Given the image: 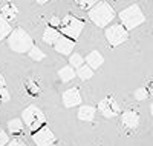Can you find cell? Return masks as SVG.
Masks as SVG:
<instances>
[{
  "label": "cell",
  "instance_id": "3957f363",
  "mask_svg": "<svg viewBox=\"0 0 153 146\" xmlns=\"http://www.w3.org/2000/svg\"><path fill=\"white\" fill-rule=\"evenodd\" d=\"M120 19H121V25L129 31V29H135L136 26L144 23L146 16L138 5H130L120 12Z\"/></svg>",
  "mask_w": 153,
  "mask_h": 146
},
{
  "label": "cell",
  "instance_id": "5b68a950",
  "mask_svg": "<svg viewBox=\"0 0 153 146\" xmlns=\"http://www.w3.org/2000/svg\"><path fill=\"white\" fill-rule=\"evenodd\" d=\"M22 122H25L23 125H26L28 129H31V131L34 132V131H37V129H40L42 126H45L46 117H45V114L42 112V109H38L37 106L31 105V106H28V108L23 111V114H22Z\"/></svg>",
  "mask_w": 153,
  "mask_h": 146
},
{
  "label": "cell",
  "instance_id": "ffe728a7",
  "mask_svg": "<svg viewBox=\"0 0 153 146\" xmlns=\"http://www.w3.org/2000/svg\"><path fill=\"white\" fill-rule=\"evenodd\" d=\"M29 57L34 60V62H42L45 57H46V54L40 49V48H37V46H32L31 49H29Z\"/></svg>",
  "mask_w": 153,
  "mask_h": 146
},
{
  "label": "cell",
  "instance_id": "7402d4cb",
  "mask_svg": "<svg viewBox=\"0 0 153 146\" xmlns=\"http://www.w3.org/2000/svg\"><path fill=\"white\" fill-rule=\"evenodd\" d=\"M74 2L78 5L80 8H83V9H91L95 3L100 2V0H74Z\"/></svg>",
  "mask_w": 153,
  "mask_h": 146
},
{
  "label": "cell",
  "instance_id": "7c38bea8",
  "mask_svg": "<svg viewBox=\"0 0 153 146\" xmlns=\"http://www.w3.org/2000/svg\"><path fill=\"white\" fill-rule=\"evenodd\" d=\"M103 63H104V59H103V56H101L98 51H92V52H89V54L86 56V65L91 69H98Z\"/></svg>",
  "mask_w": 153,
  "mask_h": 146
},
{
  "label": "cell",
  "instance_id": "2e32d148",
  "mask_svg": "<svg viewBox=\"0 0 153 146\" xmlns=\"http://www.w3.org/2000/svg\"><path fill=\"white\" fill-rule=\"evenodd\" d=\"M58 37H60V32L55 28H52V26H48L45 29V34H43V42L48 45H54Z\"/></svg>",
  "mask_w": 153,
  "mask_h": 146
},
{
  "label": "cell",
  "instance_id": "ba28073f",
  "mask_svg": "<svg viewBox=\"0 0 153 146\" xmlns=\"http://www.w3.org/2000/svg\"><path fill=\"white\" fill-rule=\"evenodd\" d=\"M98 111L106 118H113L120 114V105L113 97H106L98 103Z\"/></svg>",
  "mask_w": 153,
  "mask_h": 146
},
{
  "label": "cell",
  "instance_id": "7a4b0ae2",
  "mask_svg": "<svg viewBox=\"0 0 153 146\" xmlns=\"http://www.w3.org/2000/svg\"><path fill=\"white\" fill-rule=\"evenodd\" d=\"M8 45L16 52H29V49L34 46L31 35L22 28H16L14 31H11V34L8 35Z\"/></svg>",
  "mask_w": 153,
  "mask_h": 146
},
{
  "label": "cell",
  "instance_id": "603a6c76",
  "mask_svg": "<svg viewBox=\"0 0 153 146\" xmlns=\"http://www.w3.org/2000/svg\"><path fill=\"white\" fill-rule=\"evenodd\" d=\"M149 97V89L147 88H144V86H141V88H138L136 91H135V99L136 100H146Z\"/></svg>",
  "mask_w": 153,
  "mask_h": 146
},
{
  "label": "cell",
  "instance_id": "83f0119b",
  "mask_svg": "<svg viewBox=\"0 0 153 146\" xmlns=\"http://www.w3.org/2000/svg\"><path fill=\"white\" fill-rule=\"evenodd\" d=\"M5 85H6V82H5V77L0 74V88H5Z\"/></svg>",
  "mask_w": 153,
  "mask_h": 146
},
{
  "label": "cell",
  "instance_id": "30bf717a",
  "mask_svg": "<svg viewBox=\"0 0 153 146\" xmlns=\"http://www.w3.org/2000/svg\"><path fill=\"white\" fill-rule=\"evenodd\" d=\"M54 48H55L57 52H60V54L69 56V54H72V51L75 48V42L68 38V37H65V35H60L54 43Z\"/></svg>",
  "mask_w": 153,
  "mask_h": 146
},
{
  "label": "cell",
  "instance_id": "f1b7e54d",
  "mask_svg": "<svg viewBox=\"0 0 153 146\" xmlns=\"http://www.w3.org/2000/svg\"><path fill=\"white\" fill-rule=\"evenodd\" d=\"M149 94H152V96H153V82L150 83V88H149Z\"/></svg>",
  "mask_w": 153,
  "mask_h": 146
},
{
  "label": "cell",
  "instance_id": "8992f818",
  "mask_svg": "<svg viewBox=\"0 0 153 146\" xmlns=\"http://www.w3.org/2000/svg\"><path fill=\"white\" fill-rule=\"evenodd\" d=\"M127 37H129V32L121 23L110 25L109 28H106V38L112 46H120L127 40Z\"/></svg>",
  "mask_w": 153,
  "mask_h": 146
},
{
  "label": "cell",
  "instance_id": "4fadbf2b",
  "mask_svg": "<svg viewBox=\"0 0 153 146\" xmlns=\"http://www.w3.org/2000/svg\"><path fill=\"white\" fill-rule=\"evenodd\" d=\"M95 112H97V109L94 108V106L84 105L78 109V118L81 122H92L95 118Z\"/></svg>",
  "mask_w": 153,
  "mask_h": 146
},
{
  "label": "cell",
  "instance_id": "ac0fdd59",
  "mask_svg": "<svg viewBox=\"0 0 153 146\" xmlns=\"http://www.w3.org/2000/svg\"><path fill=\"white\" fill-rule=\"evenodd\" d=\"M11 25H9V22L8 20H5L2 16H0V42L2 40H5V38L11 34Z\"/></svg>",
  "mask_w": 153,
  "mask_h": 146
},
{
  "label": "cell",
  "instance_id": "4316f807",
  "mask_svg": "<svg viewBox=\"0 0 153 146\" xmlns=\"http://www.w3.org/2000/svg\"><path fill=\"white\" fill-rule=\"evenodd\" d=\"M51 25H52V28L54 26H60V19L58 17H52L51 19Z\"/></svg>",
  "mask_w": 153,
  "mask_h": 146
},
{
  "label": "cell",
  "instance_id": "9c48e42d",
  "mask_svg": "<svg viewBox=\"0 0 153 146\" xmlns=\"http://www.w3.org/2000/svg\"><path fill=\"white\" fill-rule=\"evenodd\" d=\"M63 105L66 108H74V106H78L81 103V94L76 88H71V89H66L63 92Z\"/></svg>",
  "mask_w": 153,
  "mask_h": 146
},
{
  "label": "cell",
  "instance_id": "cb8c5ba5",
  "mask_svg": "<svg viewBox=\"0 0 153 146\" xmlns=\"http://www.w3.org/2000/svg\"><path fill=\"white\" fill-rule=\"evenodd\" d=\"M9 102V92L6 88H0V103Z\"/></svg>",
  "mask_w": 153,
  "mask_h": 146
},
{
  "label": "cell",
  "instance_id": "5bb4252c",
  "mask_svg": "<svg viewBox=\"0 0 153 146\" xmlns=\"http://www.w3.org/2000/svg\"><path fill=\"white\" fill-rule=\"evenodd\" d=\"M0 16L8 22L14 20L17 17V6L12 5V3H5L2 8H0Z\"/></svg>",
  "mask_w": 153,
  "mask_h": 146
},
{
  "label": "cell",
  "instance_id": "4dcf8cb0",
  "mask_svg": "<svg viewBox=\"0 0 153 146\" xmlns=\"http://www.w3.org/2000/svg\"><path fill=\"white\" fill-rule=\"evenodd\" d=\"M150 112H152V117H153V103H152V106H150Z\"/></svg>",
  "mask_w": 153,
  "mask_h": 146
},
{
  "label": "cell",
  "instance_id": "f546056e",
  "mask_svg": "<svg viewBox=\"0 0 153 146\" xmlns=\"http://www.w3.org/2000/svg\"><path fill=\"white\" fill-rule=\"evenodd\" d=\"M35 2H37V3H40V5H43V3H48L49 0H35Z\"/></svg>",
  "mask_w": 153,
  "mask_h": 146
},
{
  "label": "cell",
  "instance_id": "6da1fadb",
  "mask_svg": "<svg viewBox=\"0 0 153 146\" xmlns=\"http://www.w3.org/2000/svg\"><path fill=\"white\" fill-rule=\"evenodd\" d=\"M89 19L92 20V23H95L98 28H106V26L115 19V11L113 8L104 2V0H100L98 3H95L91 9H89Z\"/></svg>",
  "mask_w": 153,
  "mask_h": 146
},
{
  "label": "cell",
  "instance_id": "277c9868",
  "mask_svg": "<svg viewBox=\"0 0 153 146\" xmlns=\"http://www.w3.org/2000/svg\"><path fill=\"white\" fill-rule=\"evenodd\" d=\"M83 28H84V22L78 17L66 16V17H63V20H60V32L74 42L80 37Z\"/></svg>",
  "mask_w": 153,
  "mask_h": 146
},
{
  "label": "cell",
  "instance_id": "e0dca14e",
  "mask_svg": "<svg viewBox=\"0 0 153 146\" xmlns=\"http://www.w3.org/2000/svg\"><path fill=\"white\" fill-rule=\"evenodd\" d=\"M58 75L61 78V82H71L72 78L76 75V72L74 71L72 66H63V68L58 71Z\"/></svg>",
  "mask_w": 153,
  "mask_h": 146
},
{
  "label": "cell",
  "instance_id": "8fae6325",
  "mask_svg": "<svg viewBox=\"0 0 153 146\" xmlns=\"http://www.w3.org/2000/svg\"><path fill=\"white\" fill-rule=\"evenodd\" d=\"M121 122L127 129H136L139 126V114L136 111H126L121 115Z\"/></svg>",
  "mask_w": 153,
  "mask_h": 146
},
{
  "label": "cell",
  "instance_id": "1f68e13d",
  "mask_svg": "<svg viewBox=\"0 0 153 146\" xmlns=\"http://www.w3.org/2000/svg\"><path fill=\"white\" fill-rule=\"evenodd\" d=\"M0 3H2V0H0Z\"/></svg>",
  "mask_w": 153,
  "mask_h": 146
},
{
  "label": "cell",
  "instance_id": "44dd1931",
  "mask_svg": "<svg viewBox=\"0 0 153 146\" xmlns=\"http://www.w3.org/2000/svg\"><path fill=\"white\" fill-rule=\"evenodd\" d=\"M69 66H72V68H76L78 69L80 66L83 65V57L78 54V52H74V54H71V57H69Z\"/></svg>",
  "mask_w": 153,
  "mask_h": 146
},
{
  "label": "cell",
  "instance_id": "52a82bcc",
  "mask_svg": "<svg viewBox=\"0 0 153 146\" xmlns=\"http://www.w3.org/2000/svg\"><path fill=\"white\" fill-rule=\"evenodd\" d=\"M32 141L37 146H54L57 138H55V134L51 131V128L42 126L40 129L32 132Z\"/></svg>",
  "mask_w": 153,
  "mask_h": 146
},
{
  "label": "cell",
  "instance_id": "d6986e66",
  "mask_svg": "<svg viewBox=\"0 0 153 146\" xmlns=\"http://www.w3.org/2000/svg\"><path fill=\"white\" fill-rule=\"evenodd\" d=\"M76 75H78L81 80H89L92 75H94V69H91L87 65H81L78 71H76Z\"/></svg>",
  "mask_w": 153,
  "mask_h": 146
},
{
  "label": "cell",
  "instance_id": "484cf974",
  "mask_svg": "<svg viewBox=\"0 0 153 146\" xmlns=\"http://www.w3.org/2000/svg\"><path fill=\"white\" fill-rule=\"evenodd\" d=\"M6 146H28V143L20 140V138H14V140H9V143Z\"/></svg>",
  "mask_w": 153,
  "mask_h": 146
},
{
  "label": "cell",
  "instance_id": "d4e9b609",
  "mask_svg": "<svg viewBox=\"0 0 153 146\" xmlns=\"http://www.w3.org/2000/svg\"><path fill=\"white\" fill-rule=\"evenodd\" d=\"M9 143V137H8V134L5 131H2L0 129V146H6Z\"/></svg>",
  "mask_w": 153,
  "mask_h": 146
},
{
  "label": "cell",
  "instance_id": "9a60e30c",
  "mask_svg": "<svg viewBox=\"0 0 153 146\" xmlns=\"http://www.w3.org/2000/svg\"><path fill=\"white\" fill-rule=\"evenodd\" d=\"M25 129V125L20 118H12V120L8 122V131L12 135H20Z\"/></svg>",
  "mask_w": 153,
  "mask_h": 146
}]
</instances>
